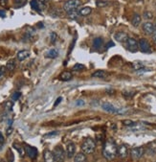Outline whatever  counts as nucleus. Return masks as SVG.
Instances as JSON below:
<instances>
[{"label": "nucleus", "mask_w": 156, "mask_h": 162, "mask_svg": "<svg viewBox=\"0 0 156 162\" xmlns=\"http://www.w3.org/2000/svg\"><path fill=\"white\" fill-rule=\"evenodd\" d=\"M102 154L107 160H112L118 154V148H117L115 142L112 139H107L104 145Z\"/></svg>", "instance_id": "1"}, {"label": "nucleus", "mask_w": 156, "mask_h": 162, "mask_svg": "<svg viewBox=\"0 0 156 162\" xmlns=\"http://www.w3.org/2000/svg\"><path fill=\"white\" fill-rule=\"evenodd\" d=\"M96 149V144L95 141L90 137H87L83 140V144H81V151L85 154H91L94 153Z\"/></svg>", "instance_id": "2"}, {"label": "nucleus", "mask_w": 156, "mask_h": 162, "mask_svg": "<svg viewBox=\"0 0 156 162\" xmlns=\"http://www.w3.org/2000/svg\"><path fill=\"white\" fill-rule=\"evenodd\" d=\"M81 5L80 0H67L63 4V11L66 13H69L73 11H77Z\"/></svg>", "instance_id": "3"}, {"label": "nucleus", "mask_w": 156, "mask_h": 162, "mask_svg": "<svg viewBox=\"0 0 156 162\" xmlns=\"http://www.w3.org/2000/svg\"><path fill=\"white\" fill-rule=\"evenodd\" d=\"M53 154H54L56 162H64L65 160V152L61 146H56L55 147L54 151H53Z\"/></svg>", "instance_id": "4"}, {"label": "nucleus", "mask_w": 156, "mask_h": 162, "mask_svg": "<svg viewBox=\"0 0 156 162\" xmlns=\"http://www.w3.org/2000/svg\"><path fill=\"white\" fill-rule=\"evenodd\" d=\"M126 48L127 50L131 53H135L138 51V48H139V43L138 41L133 37H128V40H126Z\"/></svg>", "instance_id": "5"}, {"label": "nucleus", "mask_w": 156, "mask_h": 162, "mask_svg": "<svg viewBox=\"0 0 156 162\" xmlns=\"http://www.w3.org/2000/svg\"><path fill=\"white\" fill-rule=\"evenodd\" d=\"M138 43H139L140 50L143 53H148V54L151 53L150 45V43H148V41L146 40V38H141V40L138 41Z\"/></svg>", "instance_id": "6"}, {"label": "nucleus", "mask_w": 156, "mask_h": 162, "mask_svg": "<svg viewBox=\"0 0 156 162\" xmlns=\"http://www.w3.org/2000/svg\"><path fill=\"white\" fill-rule=\"evenodd\" d=\"M145 153V149L143 147H136V148H133L132 150L130 151V156L133 159H139Z\"/></svg>", "instance_id": "7"}, {"label": "nucleus", "mask_w": 156, "mask_h": 162, "mask_svg": "<svg viewBox=\"0 0 156 162\" xmlns=\"http://www.w3.org/2000/svg\"><path fill=\"white\" fill-rule=\"evenodd\" d=\"M24 150H25V153L28 154V156L32 158V159H35V158L37 157V148L28 145V144H25V145H24Z\"/></svg>", "instance_id": "8"}, {"label": "nucleus", "mask_w": 156, "mask_h": 162, "mask_svg": "<svg viewBox=\"0 0 156 162\" xmlns=\"http://www.w3.org/2000/svg\"><path fill=\"white\" fill-rule=\"evenodd\" d=\"M76 153V146L73 142H68L66 146V156L68 158H72Z\"/></svg>", "instance_id": "9"}, {"label": "nucleus", "mask_w": 156, "mask_h": 162, "mask_svg": "<svg viewBox=\"0 0 156 162\" xmlns=\"http://www.w3.org/2000/svg\"><path fill=\"white\" fill-rule=\"evenodd\" d=\"M31 4V7L32 9H33L34 11H37V12L40 13L42 10H43L45 8V5L42 4V3L38 2L37 0H32V1L30 2Z\"/></svg>", "instance_id": "10"}, {"label": "nucleus", "mask_w": 156, "mask_h": 162, "mask_svg": "<svg viewBox=\"0 0 156 162\" xmlns=\"http://www.w3.org/2000/svg\"><path fill=\"white\" fill-rule=\"evenodd\" d=\"M143 30L148 35H152L155 31V25L151 22H146L143 24Z\"/></svg>", "instance_id": "11"}, {"label": "nucleus", "mask_w": 156, "mask_h": 162, "mask_svg": "<svg viewBox=\"0 0 156 162\" xmlns=\"http://www.w3.org/2000/svg\"><path fill=\"white\" fill-rule=\"evenodd\" d=\"M146 153L148 156H154L156 154V142H150L147 145Z\"/></svg>", "instance_id": "12"}, {"label": "nucleus", "mask_w": 156, "mask_h": 162, "mask_svg": "<svg viewBox=\"0 0 156 162\" xmlns=\"http://www.w3.org/2000/svg\"><path fill=\"white\" fill-rule=\"evenodd\" d=\"M114 37L118 42H126V40H128V36L125 32H118V33L115 34Z\"/></svg>", "instance_id": "13"}, {"label": "nucleus", "mask_w": 156, "mask_h": 162, "mask_svg": "<svg viewBox=\"0 0 156 162\" xmlns=\"http://www.w3.org/2000/svg\"><path fill=\"white\" fill-rule=\"evenodd\" d=\"M43 158H44V162H56L54 154H53V152H50L49 150L44 151Z\"/></svg>", "instance_id": "14"}, {"label": "nucleus", "mask_w": 156, "mask_h": 162, "mask_svg": "<svg viewBox=\"0 0 156 162\" xmlns=\"http://www.w3.org/2000/svg\"><path fill=\"white\" fill-rule=\"evenodd\" d=\"M128 154V149L126 145H121L118 148V156L121 158H126Z\"/></svg>", "instance_id": "15"}, {"label": "nucleus", "mask_w": 156, "mask_h": 162, "mask_svg": "<svg viewBox=\"0 0 156 162\" xmlns=\"http://www.w3.org/2000/svg\"><path fill=\"white\" fill-rule=\"evenodd\" d=\"M102 110L109 112V113H116V112L118 111L114 108V105H113L112 104H109V103H104L102 105Z\"/></svg>", "instance_id": "16"}, {"label": "nucleus", "mask_w": 156, "mask_h": 162, "mask_svg": "<svg viewBox=\"0 0 156 162\" xmlns=\"http://www.w3.org/2000/svg\"><path fill=\"white\" fill-rule=\"evenodd\" d=\"M16 57H17V59H18V61L22 62V61H24V59H26L27 58L30 57V52L27 51V50H21L17 53Z\"/></svg>", "instance_id": "17"}, {"label": "nucleus", "mask_w": 156, "mask_h": 162, "mask_svg": "<svg viewBox=\"0 0 156 162\" xmlns=\"http://www.w3.org/2000/svg\"><path fill=\"white\" fill-rule=\"evenodd\" d=\"M72 73L69 72V71H65V72H62L61 74V76H59V80L61 81H64V82H67V81H70L72 79Z\"/></svg>", "instance_id": "18"}, {"label": "nucleus", "mask_w": 156, "mask_h": 162, "mask_svg": "<svg viewBox=\"0 0 156 162\" xmlns=\"http://www.w3.org/2000/svg\"><path fill=\"white\" fill-rule=\"evenodd\" d=\"M74 162H86L85 154H83V153L77 154L75 157H74Z\"/></svg>", "instance_id": "19"}, {"label": "nucleus", "mask_w": 156, "mask_h": 162, "mask_svg": "<svg viewBox=\"0 0 156 162\" xmlns=\"http://www.w3.org/2000/svg\"><path fill=\"white\" fill-rule=\"evenodd\" d=\"M102 43H104V40H102V37H96L95 40H93V47H94V49H97V50H99V49L102 46Z\"/></svg>", "instance_id": "20"}, {"label": "nucleus", "mask_w": 156, "mask_h": 162, "mask_svg": "<svg viewBox=\"0 0 156 162\" xmlns=\"http://www.w3.org/2000/svg\"><path fill=\"white\" fill-rule=\"evenodd\" d=\"M141 21H142L141 16L138 15V13H135V15H134L133 17H132V20H131V22H132V25L133 26L138 27L141 24Z\"/></svg>", "instance_id": "21"}, {"label": "nucleus", "mask_w": 156, "mask_h": 162, "mask_svg": "<svg viewBox=\"0 0 156 162\" xmlns=\"http://www.w3.org/2000/svg\"><path fill=\"white\" fill-rule=\"evenodd\" d=\"M59 56V52L56 49H51L46 53V58H50V59H55Z\"/></svg>", "instance_id": "22"}, {"label": "nucleus", "mask_w": 156, "mask_h": 162, "mask_svg": "<svg viewBox=\"0 0 156 162\" xmlns=\"http://www.w3.org/2000/svg\"><path fill=\"white\" fill-rule=\"evenodd\" d=\"M16 62L15 61H13V59H11V61H9L8 62H7V64H6V69L8 70V71H13V70L16 69Z\"/></svg>", "instance_id": "23"}, {"label": "nucleus", "mask_w": 156, "mask_h": 162, "mask_svg": "<svg viewBox=\"0 0 156 162\" xmlns=\"http://www.w3.org/2000/svg\"><path fill=\"white\" fill-rule=\"evenodd\" d=\"M93 77H96V78H105L106 76H107V74H106L105 71H104V70H97V71H95L93 73V75H92Z\"/></svg>", "instance_id": "24"}, {"label": "nucleus", "mask_w": 156, "mask_h": 162, "mask_svg": "<svg viewBox=\"0 0 156 162\" xmlns=\"http://www.w3.org/2000/svg\"><path fill=\"white\" fill-rule=\"evenodd\" d=\"M91 12H92V9L90 7H84V8H83L80 11V15L83 16H86L88 15H90Z\"/></svg>", "instance_id": "25"}, {"label": "nucleus", "mask_w": 156, "mask_h": 162, "mask_svg": "<svg viewBox=\"0 0 156 162\" xmlns=\"http://www.w3.org/2000/svg\"><path fill=\"white\" fill-rule=\"evenodd\" d=\"M135 91H130V90H124L123 91V96L125 98H132L134 95H135Z\"/></svg>", "instance_id": "26"}, {"label": "nucleus", "mask_w": 156, "mask_h": 162, "mask_svg": "<svg viewBox=\"0 0 156 162\" xmlns=\"http://www.w3.org/2000/svg\"><path fill=\"white\" fill-rule=\"evenodd\" d=\"M67 16H68V17L71 19H77L80 15V12H78V10H77V11H73V12L67 13Z\"/></svg>", "instance_id": "27"}, {"label": "nucleus", "mask_w": 156, "mask_h": 162, "mask_svg": "<svg viewBox=\"0 0 156 162\" xmlns=\"http://www.w3.org/2000/svg\"><path fill=\"white\" fill-rule=\"evenodd\" d=\"M109 3L107 1H104V0H96V5L100 8H102V7H106L108 6Z\"/></svg>", "instance_id": "28"}, {"label": "nucleus", "mask_w": 156, "mask_h": 162, "mask_svg": "<svg viewBox=\"0 0 156 162\" xmlns=\"http://www.w3.org/2000/svg\"><path fill=\"white\" fill-rule=\"evenodd\" d=\"M26 2H27V0H13V3H15L16 8H18V7H23L26 4Z\"/></svg>", "instance_id": "29"}, {"label": "nucleus", "mask_w": 156, "mask_h": 162, "mask_svg": "<svg viewBox=\"0 0 156 162\" xmlns=\"http://www.w3.org/2000/svg\"><path fill=\"white\" fill-rule=\"evenodd\" d=\"M132 67H133L134 69H135V70H137V71H139V70H141V69L144 68V65L142 64L141 62H134L133 64H132Z\"/></svg>", "instance_id": "30"}, {"label": "nucleus", "mask_w": 156, "mask_h": 162, "mask_svg": "<svg viewBox=\"0 0 156 162\" xmlns=\"http://www.w3.org/2000/svg\"><path fill=\"white\" fill-rule=\"evenodd\" d=\"M13 102H7V103L5 104V110L7 111H12L13 110Z\"/></svg>", "instance_id": "31"}, {"label": "nucleus", "mask_w": 156, "mask_h": 162, "mask_svg": "<svg viewBox=\"0 0 156 162\" xmlns=\"http://www.w3.org/2000/svg\"><path fill=\"white\" fill-rule=\"evenodd\" d=\"M13 147L16 148V149L18 151V153H19V154L21 156H24V153H25V150L24 149H22V148H21L20 146H18L17 145V144H13Z\"/></svg>", "instance_id": "32"}, {"label": "nucleus", "mask_w": 156, "mask_h": 162, "mask_svg": "<svg viewBox=\"0 0 156 162\" xmlns=\"http://www.w3.org/2000/svg\"><path fill=\"white\" fill-rule=\"evenodd\" d=\"M84 67L83 64H80V63H77V64H75L73 66V71H80V70H83Z\"/></svg>", "instance_id": "33"}, {"label": "nucleus", "mask_w": 156, "mask_h": 162, "mask_svg": "<svg viewBox=\"0 0 156 162\" xmlns=\"http://www.w3.org/2000/svg\"><path fill=\"white\" fill-rule=\"evenodd\" d=\"M20 96H21V93L18 92V91H16V92H13L12 95V99L13 101H17L20 98Z\"/></svg>", "instance_id": "34"}, {"label": "nucleus", "mask_w": 156, "mask_h": 162, "mask_svg": "<svg viewBox=\"0 0 156 162\" xmlns=\"http://www.w3.org/2000/svg\"><path fill=\"white\" fill-rule=\"evenodd\" d=\"M56 37H58L56 34L55 33V32H52V33L50 34V40H51L52 43H55V41L56 40Z\"/></svg>", "instance_id": "35"}, {"label": "nucleus", "mask_w": 156, "mask_h": 162, "mask_svg": "<svg viewBox=\"0 0 156 162\" xmlns=\"http://www.w3.org/2000/svg\"><path fill=\"white\" fill-rule=\"evenodd\" d=\"M123 124L125 126H127V127H131V126H134L135 125V123L131 120H124L123 121Z\"/></svg>", "instance_id": "36"}, {"label": "nucleus", "mask_w": 156, "mask_h": 162, "mask_svg": "<svg viewBox=\"0 0 156 162\" xmlns=\"http://www.w3.org/2000/svg\"><path fill=\"white\" fill-rule=\"evenodd\" d=\"M144 16H145V18H147V19H151L153 16H152V13L150 12H145Z\"/></svg>", "instance_id": "37"}, {"label": "nucleus", "mask_w": 156, "mask_h": 162, "mask_svg": "<svg viewBox=\"0 0 156 162\" xmlns=\"http://www.w3.org/2000/svg\"><path fill=\"white\" fill-rule=\"evenodd\" d=\"M3 143H4V137H3L2 133L0 132V149H1V147L3 145Z\"/></svg>", "instance_id": "38"}, {"label": "nucleus", "mask_w": 156, "mask_h": 162, "mask_svg": "<svg viewBox=\"0 0 156 162\" xmlns=\"http://www.w3.org/2000/svg\"><path fill=\"white\" fill-rule=\"evenodd\" d=\"M13 127L12 126H10L9 127V128H8V129H7V135H10L11 134V133H12L13 132Z\"/></svg>", "instance_id": "39"}, {"label": "nucleus", "mask_w": 156, "mask_h": 162, "mask_svg": "<svg viewBox=\"0 0 156 162\" xmlns=\"http://www.w3.org/2000/svg\"><path fill=\"white\" fill-rule=\"evenodd\" d=\"M8 4V0H0V5L1 6H6Z\"/></svg>", "instance_id": "40"}, {"label": "nucleus", "mask_w": 156, "mask_h": 162, "mask_svg": "<svg viewBox=\"0 0 156 162\" xmlns=\"http://www.w3.org/2000/svg\"><path fill=\"white\" fill-rule=\"evenodd\" d=\"M105 92L108 93V94H114L115 93V90L114 89H111V88H108V89L105 90Z\"/></svg>", "instance_id": "41"}, {"label": "nucleus", "mask_w": 156, "mask_h": 162, "mask_svg": "<svg viewBox=\"0 0 156 162\" xmlns=\"http://www.w3.org/2000/svg\"><path fill=\"white\" fill-rule=\"evenodd\" d=\"M6 16V12L4 10H0V17H5Z\"/></svg>", "instance_id": "42"}, {"label": "nucleus", "mask_w": 156, "mask_h": 162, "mask_svg": "<svg viewBox=\"0 0 156 162\" xmlns=\"http://www.w3.org/2000/svg\"><path fill=\"white\" fill-rule=\"evenodd\" d=\"M76 104H77V105H84V101H83V100H78L76 102Z\"/></svg>", "instance_id": "43"}, {"label": "nucleus", "mask_w": 156, "mask_h": 162, "mask_svg": "<svg viewBox=\"0 0 156 162\" xmlns=\"http://www.w3.org/2000/svg\"><path fill=\"white\" fill-rule=\"evenodd\" d=\"M114 42H113V41H109L108 42V44L107 45H106V49H108L109 47H111V46H114Z\"/></svg>", "instance_id": "44"}, {"label": "nucleus", "mask_w": 156, "mask_h": 162, "mask_svg": "<svg viewBox=\"0 0 156 162\" xmlns=\"http://www.w3.org/2000/svg\"><path fill=\"white\" fill-rule=\"evenodd\" d=\"M61 100H62V98H61V97H59V99H58V100H56V101L55 102V105H54L55 107H56V105H59V103H61Z\"/></svg>", "instance_id": "45"}, {"label": "nucleus", "mask_w": 156, "mask_h": 162, "mask_svg": "<svg viewBox=\"0 0 156 162\" xmlns=\"http://www.w3.org/2000/svg\"><path fill=\"white\" fill-rule=\"evenodd\" d=\"M3 76H4V67L0 69V79L3 78Z\"/></svg>", "instance_id": "46"}, {"label": "nucleus", "mask_w": 156, "mask_h": 162, "mask_svg": "<svg viewBox=\"0 0 156 162\" xmlns=\"http://www.w3.org/2000/svg\"><path fill=\"white\" fill-rule=\"evenodd\" d=\"M152 40H153V41H154V43L156 44V30L154 31V33L152 34Z\"/></svg>", "instance_id": "47"}, {"label": "nucleus", "mask_w": 156, "mask_h": 162, "mask_svg": "<svg viewBox=\"0 0 156 162\" xmlns=\"http://www.w3.org/2000/svg\"><path fill=\"white\" fill-rule=\"evenodd\" d=\"M54 134H58V132H50V133H48V134H46V136H53Z\"/></svg>", "instance_id": "48"}, {"label": "nucleus", "mask_w": 156, "mask_h": 162, "mask_svg": "<svg viewBox=\"0 0 156 162\" xmlns=\"http://www.w3.org/2000/svg\"><path fill=\"white\" fill-rule=\"evenodd\" d=\"M37 1L38 2H40V3H42V4H46V3H47L48 1H49V0H37Z\"/></svg>", "instance_id": "49"}, {"label": "nucleus", "mask_w": 156, "mask_h": 162, "mask_svg": "<svg viewBox=\"0 0 156 162\" xmlns=\"http://www.w3.org/2000/svg\"><path fill=\"white\" fill-rule=\"evenodd\" d=\"M12 123H13V120L12 119H9V122H8V124H9V127L12 125Z\"/></svg>", "instance_id": "50"}, {"label": "nucleus", "mask_w": 156, "mask_h": 162, "mask_svg": "<svg viewBox=\"0 0 156 162\" xmlns=\"http://www.w3.org/2000/svg\"><path fill=\"white\" fill-rule=\"evenodd\" d=\"M155 30H156V24H155Z\"/></svg>", "instance_id": "51"}]
</instances>
